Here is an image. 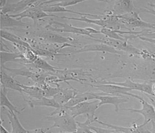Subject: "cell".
Listing matches in <instances>:
<instances>
[{"label": "cell", "mask_w": 155, "mask_h": 133, "mask_svg": "<svg viewBox=\"0 0 155 133\" xmlns=\"http://www.w3.org/2000/svg\"><path fill=\"white\" fill-rule=\"evenodd\" d=\"M33 51L34 52L37 54L38 56H45L47 58H54L56 56H59V55H68L67 53H57V52H51V50H48L45 49H43V48H40L38 47L37 46H35L33 47Z\"/></svg>", "instance_id": "83f0119b"}, {"label": "cell", "mask_w": 155, "mask_h": 133, "mask_svg": "<svg viewBox=\"0 0 155 133\" xmlns=\"http://www.w3.org/2000/svg\"><path fill=\"white\" fill-rule=\"evenodd\" d=\"M152 129H151V132L152 133H155V120L152 121Z\"/></svg>", "instance_id": "d590c367"}, {"label": "cell", "mask_w": 155, "mask_h": 133, "mask_svg": "<svg viewBox=\"0 0 155 133\" xmlns=\"http://www.w3.org/2000/svg\"><path fill=\"white\" fill-rule=\"evenodd\" d=\"M21 59H24V57L20 52H1V66H5L8 62H17Z\"/></svg>", "instance_id": "484cf974"}, {"label": "cell", "mask_w": 155, "mask_h": 133, "mask_svg": "<svg viewBox=\"0 0 155 133\" xmlns=\"http://www.w3.org/2000/svg\"><path fill=\"white\" fill-rule=\"evenodd\" d=\"M0 128H1V133H12V132H10L8 131L6 128H5L2 124V122H1V126H0Z\"/></svg>", "instance_id": "e575fe53"}, {"label": "cell", "mask_w": 155, "mask_h": 133, "mask_svg": "<svg viewBox=\"0 0 155 133\" xmlns=\"http://www.w3.org/2000/svg\"><path fill=\"white\" fill-rule=\"evenodd\" d=\"M50 130V128H40L35 130H28L27 133H47Z\"/></svg>", "instance_id": "1f68e13d"}, {"label": "cell", "mask_w": 155, "mask_h": 133, "mask_svg": "<svg viewBox=\"0 0 155 133\" xmlns=\"http://www.w3.org/2000/svg\"><path fill=\"white\" fill-rule=\"evenodd\" d=\"M95 84H116V85L121 86L124 87H126L133 90L139 91L144 94H148L150 96H154L152 89V84L148 83H135L132 81L130 79H126V80L123 83H115V82L111 81H104V82H96Z\"/></svg>", "instance_id": "ba28073f"}, {"label": "cell", "mask_w": 155, "mask_h": 133, "mask_svg": "<svg viewBox=\"0 0 155 133\" xmlns=\"http://www.w3.org/2000/svg\"><path fill=\"white\" fill-rule=\"evenodd\" d=\"M100 34L104 35L105 37L110 38V39H115V40H126L122 35H121L120 33H118L117 30H114L111 29H108V28H102L100 30Z\"/></svg>", "instance_id": "f1b7e54d"}, {"label": "cell", "mask_w": 155, "mask_h": 133, "mask_svg": "<svg viewBox=\"0 0 155 133\" xmlns=\"http://www.w3.org/2000/svg\"><path fill=\"white\" fill-rule=\"evenodd\" d=\"M99 102L98 99L82 102L74 106L68 107V112L74 118L81 115L95 116V111L99 109Z\"/></svg>", "instance_id": "52a82bcc"}, {"label": "cell", "mask_w": 155, "mask_h": 133, "mask_svg": "<svg viewBox=\"0 0 155 133\" xmlns=\"http://www.w3.org/2000/svg\"><path fill=\"white\" fill-rule=\"evenodd\" d=\"M21 86L24 93L28 95L31 99H40L45 97L44 91L37 85L27 86L21 84Z\"/></svg>", "instance_id": "44dd1931"}, {"label": "cell", "mask_w": 155, "mask_h": 133, "mask_svg": "<svg viewBox=\"0 0 155 133\" xmlns=\"http://www.w3.org/2000/svg\"><path fill=\"white\" fill-rule=\"evenodd\" d=\"M152 92H153V93L155 96V81L152 84Z\"/></svg>", "instance_id": "8d00e7d4"}, {"label": "cell", "mask_w": 155, "mask_h": 133, "mask_svg": "<svg viewBox=\"0 0 155 133\" xmlns=\"http://www.w3.org/2000/svg\"><path fill=\"white\" fill-rule=\"evenodd\" d=\"M80 91L72 89H62L61 88L60 91L58 92L57 94H56L54 97V99L60 104V105H65L68 102L71 100L72 98H74L76 95Z\"/></svg>", "instance_id": "2e32d148"}, {"label": "cell", "mask_w": 155, "mask_h": 133, "mask_svg": "<svg viewBox=\"0 0 155 133\" xmlns=\"http://www.w3.org/2000/svg\"><path fill=\"white\" fill-rule=\"evenodd\" d=\"M87 119L84 122H77L78 129L76 131V133H95L90 129L89 126L91 123L96 122L98 118L95 116L91 115H87Z\"/></svg>", "instance_id": "4316f807"}, {"label": "cell", "mask_w": 155, "mask_h": 133, "mask_svg": "<svg viewBox=\"0 0 155 133\" xmlns=\"http://www.w3.org/2000/svg\"><path fill=\"white\" fill-rule=\"evenodd\" d=\"M88 85L92 86V87L96 88L98 90L102 91V93H104L107 95H110L113 96H121L123 95L133 97L137 99L138 100L141 99V97L137 96V95L133 94L130 93L132 91L131 89L124 87V86L116 85V84H87Z\"/></svg>", "instance_id": "5b68a950"}, {"label": "cell", "mask_w": 155, "mask_h": 133, "mask_svg": "<svg viewBox=\"0 0 155 133\" xmlns=\"http://www.w3.org/2000/svg\"><path fill=\"white\" fill-rule=\"evenodd\" d=\"M38 37L43 39L45 41L51 43H58V44H70V43L74 42L73 38L65 37L63 36L57 34V33L51 30H45L38 34Z\"/></svg>", "instance_id": "9a60e30c"}, {"label": "cell", "mask_w": 155, "mask_h": 133, "mask_svg": "<svg viewBox=\"0 0 155 133\" xmlns=\"http://www.w3.org/2000/svg\"><path fill=\"white\" fill-rule=\"evenodd\" d=\"M89 128L90 129L95 133H118L114 130H111L110 128H102L94 126H91V125H90Z\"/></svg>", "instance_id": "4dcf8cb0"}, {"label": "cell", "mask_w": 155, "mask_h": 133, "mask_svg": "<svg viewBox=\"0 0 155 133\" xmlns=\"http://www.w3.org/2000/svg\"><path fill=\"white\" fill-rule=\"evenodd\" d=\"M138 39H141L143 41H146V42H149L150 43H152V44L155 45V39H150V38H147V37H139Z\"/></svg>", "instance_id": "d6a6232c"}, {"label": "cell", "mask_w": 155, "mask_h": 133, "mask_svg": "<svg viewBox=\"0 0 155 133\" xmlns=\"http://www.w3.org/2000/svg\"><path fill=\"white\" fill-rule=\"evenodd\" d=\"M84 2V0H63V1H58L56 3H54V4L56 5V6L66 8L68 6H74V5L82 3V2Z\"/></svg>", "instance_id": "f546056e"}, {"label": "cell", "mask_w": 155, "mask_h": 133, "mask_svg": "<svg viewBox=\"0 0 155 133\" xmlns=\"http://www.w3.org/2000/svg\"><path fill=\"white\" fill-rule=\"evenodd\" d=\"M6 115L8 117L10 124L12 127V133H27L28 130H25L20 123L16 113L10 112L8 110L6 111Z\"/></svg>", "instance_id": "7402d4cb"}, {"label": "cell", "mask_w": 155, "mask_h": 133, "mask_svg": "<svg viewBox=\"0 0 155 133\" xmlns=\"http://www.w3.org/2000/svg\"><path fill=\"white\" fill-rule=\"evenodd\" d=\"M25 102H27L31 108H34V107H39V106H45V107H52L54 109H58L61 105H60L57 102H56L54 98H44L40 99H26Z\"/></svg>", "instance_id": "ac0fdd59"}, {"label": "cell", "mask_w": 155, "mask_h": 133, "mask_svg": "<svg viewBox=\"0 0 155 133\" xmlns=\"http://www.w3.org/2000/svg\"><path fill=\"white\" fill-rule=\"evenodd\" d=\"M35 2L36 0H21V1H8L7 0L6 5L1 8V13H12V15H17L18 12L24 11Z\"/></svg>", "instance_id": "30bf717a"}, {"label": "cell", "mask_w": 155, "mask_h": 133, "mask_svg": "<svg viewBox=\"0 0 155 133\" xmlns=\"http://www.w3.org/2000/svg\"><path fill=\"white\" fill-rule=\"evenodd\" d=\"M139 102L142 104V108L141 109H124L126 111L136 112V113H140L142 115L144 118V122L149 123L153 120H155V109L151 103H149L143 98H141Z\"/></svg>", "instance_id": "7c38bea8"}, {"label": "cell", "mask_w": 155, "mask_h": 133, "mask_svg": "<svg viewBox=\"0 0 155 133\" xmlns=\"http://www.w3.org/2000/svg\"><path fill=\"white\" fill-rule=\"evenodd\" d=\"M45 119L54 122L52 126L50 127V130L54 128H58L61 130V132H74L78 129L77 122L74 117L69 113L68 110L63 113L45 117Z\"/></svg>", "instance_id": "3957f363"}, {"label": "cell", "mask_w": 155, "mask_h": 133, "mask_svg": "<svg viewBox=\"0 0 155 133\" xmlns=\"http://www.w3.org/2000/svg\"><path fill=\"white\" fill-rule=\"evenodd\" d=\"M21 83L17 81L13 77L10 76L3 68L1 67V86L6 89H12L17 91H19L22 95L23 98L25 99L24 93L23 92L22 88L21 86Z\"/></svg>", "instance_id": "4fadbf2b"}, {"label": "cell", "mask_w": 155, "mask_h": 133, "mask_svg": "<svg viewBox=\"0 0 155 133\" xmlns=\"http://www.w3.org/2000/svg\"><path fill=\"white\" fill-rule=\"evenodd\" d=\"M32 66L36 70H39L40 71H43L45 72H56L58 68H56L55 66H53L49 64L45 60L43 59L40 56H38V58L34 62L32 63Z\"/></svg>", "instance_id": "cb8c5ba5"}, {"label": "cell", "mask_w": 155, "mask_h": 133, "mask_svg": "<svg viewBox=\"0 0 155 133\" xmlns=\"http://www.w3.org/2000/svg\"><path fill=\"white\" fill-rule=\"evenodd\" d=\"M94 99H97L96 93H93V92H82L80 91L74 98H72L70 101L68 102L65 105L66 107H72L77 105L82 102L91 101Z\"/></svg>", "instance_id": "d6986e66"}, {"label": "cell", "mask_w": 155, "mask_h": 133, "mask_svg": "<svg viewBox=\"0 0 155 133\" xmlns=\"http://www.w3.org/2000/svg\"><path fill=\"white\" fill-rule=\"evenodd\" d=\"M41 2H42V0H41V1H37L36 0L34 4L31 5L29 8H28L26 10H25L22 12H20V13H18L17 15H9L12 18H16V19L19 20H22V19L26 17L30 18V19H32L35 21V23L38 21V20H41L43 18L48 17H54L57 18L59 17V16H57L56 15L49 14L44 12L43 9L41 8Z\"/></svg>", "instance_id": "277c9868"}, {"label": "cell", "mask_w": 155, "mask_h": 133, "mask_svg": "<svg viewBox=\"0 0 155 133\" xmlns=\"http://www.w3.org/2000/svg\"><path fill=\"white\" fill-rule=\"evenodd\" d=\"M90 52H107L115 54H120V51L115 49L114 47H110L107 45L103 44V43H91V44H87L84 45L83 47L80 49L71 52H67V54H76Z\"/></svg>", "instance_id": "8fae6325"}, {"label": "cell", "mask_w": 155, "mask_h": 133, "mask_svg": "<svg viewBox=\"0 0 155 133\" xmlns=\"http://www.w3.org/2000/svg\"><path fill=\"white\" fill-rule=\"evenodd\" d=\"M4 70L6 71V72L9 74L10 76L12 77H15V76H24V77L32 78L33 75H34L35 71L30 70L29 68L25 67L21 68V69H12V68H8L6 67L5 66H1Z\"/></svg>", "instance_id": "603a6c76"}, {"label": "cell", "mask_w": 155, "mask_h": 133, "mask_svg": "<svg viewBox=\"0 0 155 133\" xmlns=\"http://www.w3.org/2000/svg\"><path fill=\"white\" fill-rule=\"evenodd\" d=\"M110 6L104 11V15L110 16H121L135 11V7L131 0H118L110 2Z\"/></svg>", "instance_id": "8992f818"}, {"label": "cell", "mask_w": 155, "mask_h": 133, "mask_svg": "<svg viewBox=\"0 0 155 133\" xmlns=\"http://www.w3.org/2000/svg\"><path fill=\"white\" fill-rule=\"evenodd\" d=\"M97 99L100 101L99 108L104 104H112L115 107V111H119V106L120 104L127 102L128 98H124L122 96H113L110 95H107L104 93H97Z\"/></svg>", "instance_id": "5bb4252c"}, {"label": "cell", "mask_w": 155, "mask_h": 133, "mask_svg": "<svg viewBox=\"0 0 155 133\" xmlns=\"http://www.w3.org/2000/svg\"><path fill=\"white\" fill-rule=\"evenodd\" d=\"M45 29L55 32H68L73 33V34H76L85 35L88 36L90 38H93L94 37V35L92 34H100V30H97L94 29V28H78L74 26V25L70 24L54 21V20L52 19H50V24L45 27Z\"/></svg>", "instance_id": "7a4b0ae2"}, {"label": "cell", "mask_w": 155, "mask_h": 133, "mask_svg": "<svg viewBox=\"0 0 155 133\" xmlns=\"http://www.w3.org/2000/svg\"><path fill=\"white\" fill-rule=\"evenodd\" d=\"M13 27L29 28L30 25L29 23L24 22L22 20L17 19L16 18H12L8 14L1 13V29Z\"/></svg>", "instance_id": "e0dca14e"}, {"label": "cell", "mask_w": 155, "mask_h": 133, "mask_svg": "<svg viewBox=\"0 0 155 133\" xmlns=\"http://www.w3.org/2000/svg\"><path fill=\"white\" fill-rule=\"evenodd\" d=\"M8 90L1 86V107L2 108H5L8 110L10 112H15V113L20 114L21 111L18 110L17 106H15L14 104L11 103L10 99L8 98L7 96Z\"/></svg>", "instance_id": "d4e9b609"}, {"label": "cell", "mask_w": 155, "mask_h": 133, "mask_svg": "<svg viewBox=\"0 0 155 133\" xmlns=\"http://www.w3.org/2000/svg\"><path fill=\"white\" fill-rule=\"evenodd\" d=\"M98 124L103 125V126H107L108 128L111 130H114L119 133H152L151 131H150L146 128V125L148 124L147 122H144L141 125H137L135 122H134L133 125L130 127H124V126H119L116 125L108 124L104 122L98 120H96V122Z\"/></svg>", "instance_id": "9c48e42d"}, {"label": "cell", "mask_w": 155, "mask_h": 133, "mask_svg": "<svg viewBox=\"0 0 155 133\" xmlns=\"http://www.w3.org/2000/svg\"><path fill=\"white\" fill-rule=\"evenodd\" d=\"M50 74L56 76L58 78V84L60 83H68L69 80L76 81L78 83L86 84V82L96 83L92 78L91 74L87 73L82 70H67L58 69L56 72H50ZM68 84H69L68 83Z\"/></svg>", "instance_id": "6da1fadb"}, {"label": "cell", "mask_w": 155, "mask_h": 133, "mask_svg": "<svg viewBox=\"0 0 155 133\" xmlns=\"http://www.w3.org/2000/svg\"><path fill=\"white\" fill-rule=\"evenodd\" d=\"M1 39H5L8 41L11 42L12 44L16 45H21L24 46L27 48H29V49H33L32 46L29 44V43H28L24 41L22 39H21L19 37L15 35L14 34H12L9 32L6 31L5 29H1Z\"/></svg>", "instance_id": "ffe728a7"}, {"label": "cell", "mask_w": 155, "mask_h": 133, "mask_svg": "<svg viewBox=\"0 0 155 133\" xmlns=\"http://www.w3.org/2000/svg\"><path fill=\"white\" fill-rule=\"evenodd\" d=\"M146 96L149 99V100L150 101V103L153 105L155 109V96H150L148 94H145Z\"/></svg>", "instance_id": "836d02e7"}]
</instances>
